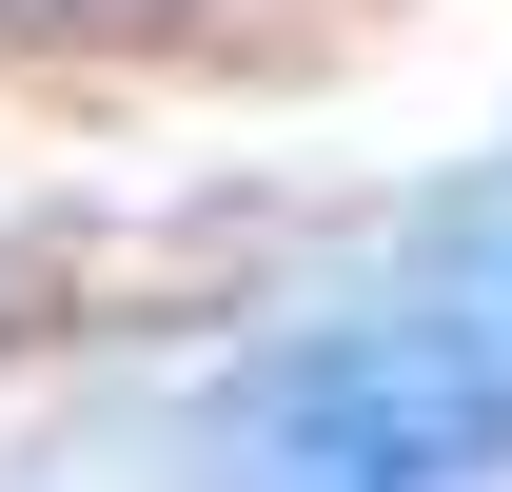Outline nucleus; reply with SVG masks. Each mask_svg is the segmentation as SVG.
<instances>
[{"label":"nucleus","mask_w":512,"mask_h":492,"mask_svg":"<svg viewBox=\"0 0 512 492\" xmlns=\"http://www.w3.org/2000/svg\"><path fill=\"white\" fill-rule=\"evenodd\" d=\"M473 355H493V374H512V296H493V335H473Z\"/></svg>","instance_id":"nucleus-2"},{"label":"nucleus","mask_w":512,"mask_h":492,"mask_svg":"<svg viewBox=\"0 0 512 492\" xmlns=\"http://www.w3.org/2000/svg\"><path fill=\"white\" fill-rule=\"evenodd\" d=\"M512 433V374L473 335H335L237 394V492H473Z\"/></svg>","instance_id":"nucleus-1"}]
</instances>
